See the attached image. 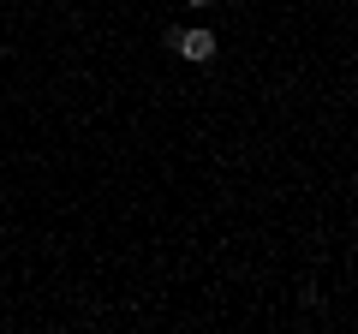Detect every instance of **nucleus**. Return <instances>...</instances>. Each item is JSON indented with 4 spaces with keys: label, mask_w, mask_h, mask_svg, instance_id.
Returning <instances> with one entry per match:
<instances>
[{
    "label": "nucleus",
    "mask_w": 358,
    "mask_h": 334,
    "mask_svg": "<svg viewBox=\"0 0 358 334\" xmlns=\"http://www.w3.org/2000/svg\"><path fill=\"white\" fill-rule=\"evenodd\" d=\"M173 54H185L192 66H203V60H215V36H209V30H179Z\"/></svg>",
    "instance_id": "1"
},
{
    "label": "nucleus",
    "mask_w": 358,
    "mask_h": 334,
    "mask_svg": "<svg viewBox=\"0 0 358 334\" xmlns=\"http://www.w3.org/2000/svg\"><path fill=\"white\" fill-rule=\"evenodd\" d=\"M192 6H215V0H192Z\"/></svg>",
    "instance_id": "2"
}]
</instances>
